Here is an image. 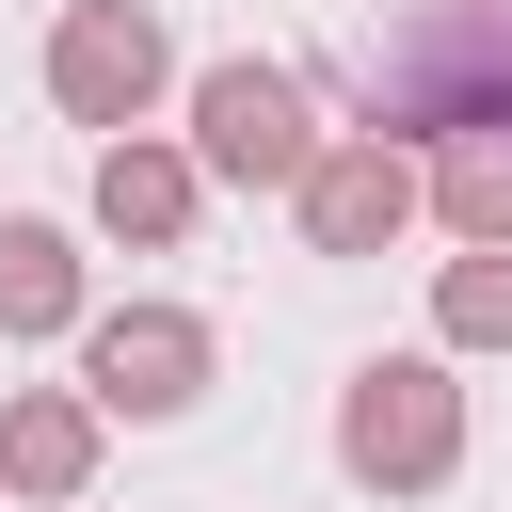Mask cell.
<instances>
[{
	"mask_svg": "<svg viewBox=\"0 0 512 512\" xmlns=\"http://www.w3.org/2000/svg\"><path fill=\"white\" fill-rule=\"evenodd\" d=\"M352 128L432 160V144H512V0H400L352 64Z\"/></svg>",
	"mask_w": 512,
	"mask_h": 512,
	"instance_id": "cell-1",
	"label": "cell"
},
{
	"mask_svg": "<svg viewBox=\"0 0 512 512\" xmlns=\"http://www.w3.org/2000/svg\"><path fill=\"white\" fill-rule=\"evenodd\" d=\"M176 144H192V176H208V192H304V160H320L336 128H320V80H304V64L224 48V64H192V80H176Z\"/></svg>",
	"mask_w": 512,
	"mask_h": 512,
	"instance_id": "cell-2",
	"label": "cell"
},
{
	"mask_svg": "<svg viewBox=\"0 0 512 512\" xmlns=\"http://www.w3.org/2000/svg\"><path fill=\"white\" fill-rule=\"evenodd\" d=\"M336 480L352 496H448L464 480V368L448 352H368L336 384Z\"/></svg>",
	"mask_w": 512,
	"mask_h": 512,
	"instance_id": "cell-3",
	"label": "cell"
},
{
	"mask_svg": "<svg viewBox=\"0 0 512 512\" xmlns=\"http://www.w3.org/2000/svg\"><path fill=\"white\" fill-rule=\"evenodd\" d=\"M48 112L96 128V144L160 128V112H176V32H160V0H64V16H48Z\"/></svg>",
	"mask_w": 512,
	"mask_h": 512,
	"instance_id": "cell-4",
	"label": "cell"
},
{
	"mask_svg": "<svg viewBox=\"0 0 512 512\" xmlns=\"http://www.w3.org/2000/svg\"><path fill=\"white\" fill-rule=\"evenodd\" d=\"M64 352H80V400H96V416H128V432H160V416H192V400L224 384V336H208V304H160V288L96 304Z\"/></svg>",
	"mask_w": 512,
	"mask_h": 512,
	"instance_id": "cell-5",
	"label": "cell"
},
{
	"mask_svg": "<svg viewBox=\"0 0 512 512\" xmlns=\"http://www.w3.org/2000/svg\"><path fill=\"white\" fill-rule=\"evenodd\" d=\"M288 224H304V256H384L400 224H432V176L400 160V144H368V128H336L320 160H304V192H288Z\"/></svg>",
	"mask_w": 512,
	"mask_h": 512,
	"instance_id": "cell-6",
	"label": "cell"
},
{
	"mask_svg": "<svg viewBox=\"0 0 512 512\" xmlns=\"http://www.w3.org/2000/svg\"><path fill=\"white\" fill-rule=\"evenodd\" d=\"M96 240H128V256H176L192 224H208V176H192V144L176 128H128V144H96Z\"/></svg>",
	"mask_w": 512,
	"mask_h": 512,
	"instance_id": "cell-7",
	"label": "cell"
},
{
	"mask_svg": "<svg viewBox=\"0 0 512 512\" xmlns=\"http://www.w3.org/2000/svg\"><path fill=\"white\" fill-rule=\"evenodd\" d=\"M80 320H96V256H80V224L0 208V352H64Z\"/></svg>",
	"mask_w": 512,
	"mask_h": 512,
	"instance_id": "cell-8",
	"label": "cell"
},
{
	"mask_svg": "<svg viewBox=\"0 0 512 512\" xmlns=\"http://www.w3.org/2000/svg\"><path fill=\"white\" fill-rule=\"evenodd\" d=\"M96 448H112V416L80 384H0V496L64 512V496H96Z\"/></svg>",
	"mask_w": 512,
	"mask_h": 512,
	"instance_id": "cell-9",
	"label": "cell"
},
{
	"mask_svg": "<svg viewBox=\"0 0 512 512\" xmlns=\"http://www.w3.org/2000/svg\"><path fill=\"white\" fill-rule=\"evenodd\" d=\"M416 176H432V224H448L464 256H496V240H512V144H432Z\"/></svg>",
	"mask_w": 512,
	"mask_h": 512,
	"instance_id": "cell-10",
	"label": "cell"
},
{
	"mask_svg": "<svg viewBox=\"0 0 512 512\" xmlns=\"http://www.w3.org/2000/svg\"><path fill=\"white\" fill-rule=\"evenodd\" d=\"M432 352H512V240L432 272Z\"/></svg>",
	"mask_w": 512,
	"mask_h": 512,
	"instance_id": "cell-11",
	"label": "cell"
}]
</instances>
